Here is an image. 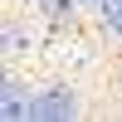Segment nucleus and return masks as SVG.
<instances>
[{"mask_svg":"<svg viewBox=\"0 0 122 122\" xmlns=\"http://www.w3.org/2000/svg\"><path fill=\"white\" fill-rule=\"evenodd\" d=\"M73 112H78L73 88H49L44 98L29 103V117H39V122H59V117H73Z\"/></svg>","mask_w":122,"mask_h":122,"instance_id":"1","label":"nucleus"},{"mask_svg":"<svg viewBox=\"0 0 122 122\" xmlns=\"http://www.w3.org/2000/svg\"><path fill=\"white\" fill-rule=\"evenodd\" d=\"M0 112H5L10 122H20V117H29V107L20 103V83H15V78H5V98H0Z\"/></svg>","mask_w":122,"mask_h":122,"instance_id":"2","label":"nucleus"},{"mask_svg":"<svg viewBox=\"0 0 122 122\" xmlns=\"http://www.w3.org/2000/svg\"><path fill=\"white\" fill-rule=\"evenodd\" d=\"M39 5V15H49V20H64L68 10H73V0H34Z\"/></svg>","mask_w":122,"mask_h":122,"instance_id":"3","label":"nucleus"},{"mask_svg":"<svg viewBox=\"0 0 122 122\" xmlns=\"http://www.w3.org/2000/svg\"><path fill=\"white\" fill-rule=\"evenodd\" d=\"M103 15H107V25L122 34V0H103Z\"/></svg>","mask_w":122,"mask_h":122,"instance_id":"4","label":"nucleus"},{"mask_svg":"<svg viewBox=\"0 0 122 122\" xmlns=\"http://www.w3.org/2000/svg\"><path fill=\"white\" fill-rule=\"evenodd\" d=\"M98 5H103V0H98Z\"/></svg>","mask_w":122,"mask_h":122,"instance_id":"5","label":"nucleus"}]
</instances>
